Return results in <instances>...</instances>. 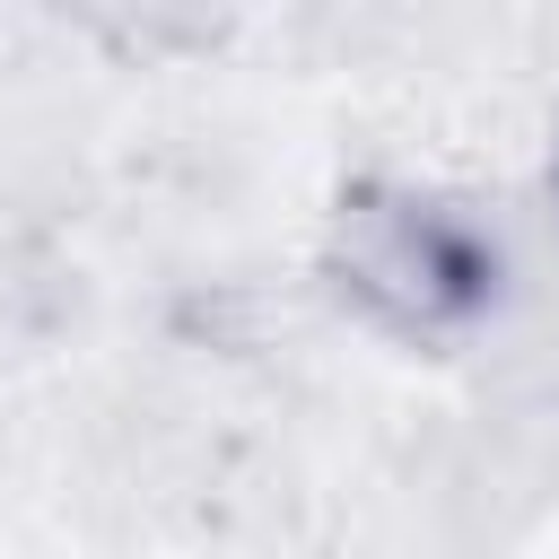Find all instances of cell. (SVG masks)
Masks as SVG:
<instances>
[{
    "label": "cell",
    "instance_id": "6da1fadb",
    "mask_svg": "<svg viewBox=\"0 0 559 559\" xmlns=\"http://www.w3.org/2000/svg\"><path fill=\"white\" fill-rule=\"evenodd\" d=\"M332 280L393 332H454L498 297V245L437 192L367 183L332 218Z\"/></svg>",
    "mask_w": 559,
    "mask_h": 559
},
{
    "label": "cell",
    "instance_id": "7a4b0ae2",
    "mask_svg": "<svg viewBox=\"0 0 559 559\" xmlns=\"http://www.w3.org/2000/svg\"><path fill=\"white\" fill-rule=\"evenodd\" d=\"M550 183H559V166H550Z\"/></svg>",
    "mask_w": 559,
    "mask_h": 559
}]
</instances>
